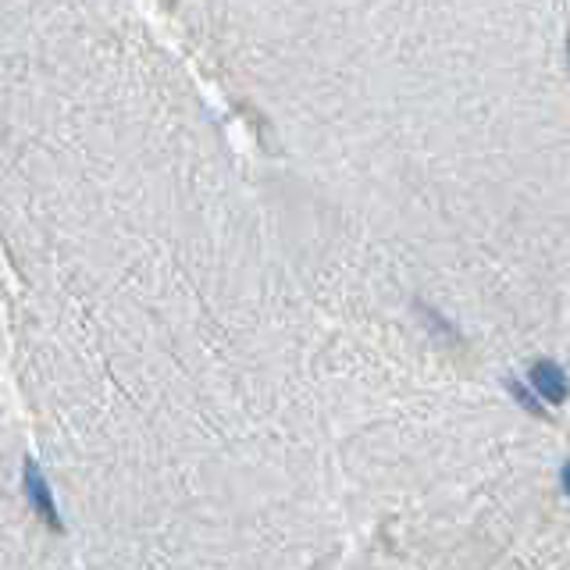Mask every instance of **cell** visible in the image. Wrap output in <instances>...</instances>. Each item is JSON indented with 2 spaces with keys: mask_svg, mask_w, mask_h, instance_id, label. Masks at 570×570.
<instances>
[{
  "mask_svg": "<svg viewBox=\"0 0 570 570\" xmlns=\"http://www.w3.org/2000/svg\"><path fill=\"white\" fill-rule=\"evenodd\" d=\"M528 378H531V389H534L545 403H553V407L567 403L570 378H567V371L556 364V361H534L528 371Z\"/></svg>",
  "mask_w": 570,
  "mask_h": 570,
  "instance_id": "obj_1",
  "label": "cell"
},
{
  "mask_svg": "<svg viewBox=\"0 0 570 570\" xmlns=\"http://www.w3.org/2000/svg\"><path fill=\"white\" fill-rule=\"evenodd\" d=\"M22 478H25V492H29V499H33L36 514H40L43 521H46L54 531H61V514H57V506H54L50 485H46V478L40 474L36 460H25V474H22Z\"/></svg>",
  "mask_w": 570,
  "mask_h": 570,
  "instance_id": "obj_2",
  "label": "cell"
},
{
  "mask_svg": "<svg viewBox=\"0 0 570 570\" xmlns=\"http://www.w3.org/2000/svg\"><path fill=\"white\" fill-rule=\"evenodd\" d=\"M560 478H564V489H567V495H570V463H564V471H560Z\"/></svg>",
  "mask_w": 570,
  "mask_h": 570,
  "instance_id": "obj_4",
  "label": "cell"
},
{
  "mask_svg": "<svg viewBox=\"0 0 570 570\" xmlns=\"http://www.w3.org/2000/svg\"><path fill=\"white\" fill-rule=\"evenodd\" d=\"M506 389H510V392H514V396L521 400V407H528L531 413H542V407H538V396H534L531 389H524V385H521L517 378H506Z\"/></svg>",
  "mask_w": 570,
  "mask_h": 570,
  "instance_id": "obj_3",
  "label": "cell"
}]
</instances>
